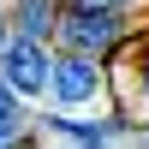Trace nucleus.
I'll use <instances>...</instances> for the list:
<instances>
[{"instance_id":"8","label":"nucleus","mask_w":149,"mask_h":149,"mask_svg":"<svg viewBox=\"0 0 149 149\" xmlns=\"http://www.w3.org/2000/svg\"><path fill=\"white\" fill-rule=\"evenodd\" d=\"M12 107H18V90H12L6 78H0V113H12Z\"/></svg>"},{"instance_id":"4","label":"nucleus","mask_w":149,"mask_h":149,"mask_svg":"<svg viewBox=\"0 0 149 149\" xmlns=\"http://www.w3.org/2000/svg\"><path fill=\"white\" fill-rule=\"evenodd\" d=\"M60 6H66V0H12V6H6V18H12V30H24V36H42V42H54Z\"/></svg>"},{"instance_id":"2","label":"nucleus","mask_w":149,"mask_h":149,"mask_svg":"<svg viewBox=\"0 0 149 149\" xmlns=\"http://www.w3.org/2000/svg\"><path fill=\"white\" fill-rule=\"evenodd\" d=\"M0 78L18 95H48V84H54V42L12 30L6 48H0Z\"/></svg>"},{"instance_id":"6","label":"nucleus","mask_w":149,"mask_h":149,"mask_svg":"<svg viewBox=\"0 0 149 149\" xmlns=\"http://www.w3.org/2000/svg\"><path fill=\"white\" fill-rule=\"evenodd\" d=\"M131 84H137L143 102H149V36H143V42H131Z\"/></svg>"},{"instance_id":"5","label":"nucleus","mask_w":149,"mask_h":149,"mask_svg":"<svg viewBox=\"0 0 149 149\" xmlns=\"http://www.w3.org/2000/svg\"><path fill=\"white\" fill-rule=\"evenodd\" d=\"M0 149H30V113L24 107L0 113Z\"/></svg>"},{"instance_id":"1","label":"nucleus","mask_w":149,"mask_h":149,"mask_svg":"<svg viewBox=\"0 0 149 149\" xmlns=\"http://www.w3.org/2000/svg\"><path fill=\"white\" fill-rule=\"evenodd\" d=\"M131 42V18L125 12H102V6H60L54 24V48H72V54H95V60H113V48Z\"/></svg>"},{"instance_id":"7","label":"nucleus","mask_w":149,"mask_h":149,"mask_svg":"<svg viewBox=\"0 0 149 149\" xmlns=\"http://www.w3.org/2000/svg\"><path fill=\"white\" fill-rule=\"evenodd\" d=\"M72 6H102V12H131L137 0H72Z\"/></svg>"},{"instance_id":"9","label":"nucleus","mask_w":149,"mask_h":149,"mask_svg":"<svg viewBox=\"0 0 149 149\" xmlns=\"http://www.w3.org/2000/svg\"><path fill=\"white\" fill-rule=\"evenodd\" d=\"M6 36H12V18H6V6H0V48H6Z\"/></svg>"},{"instance_id":"3","label":"nucleus","mask_w":149,"mask_h":149,"mask_svg":"<svg viewBox=\"0 0 149 149\" xmlns=\"http://www.w3.org/2000/svg\"><path fill=\"white\" fill-rule=\"evenodd\" d=\"M54 102L60 107H84V102H95V95L107 90V60H95V54H72V48H54Z\"/></svg>"}]
</instances>
